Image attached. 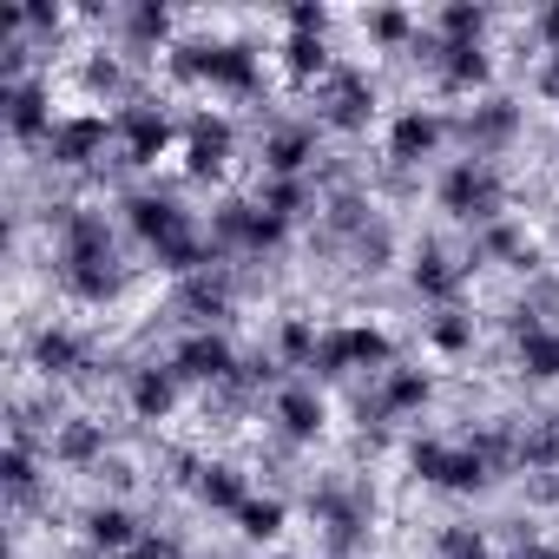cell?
Wrapping results in <instances>:
<instances>
[{
	"label": "cell",
	"mask_w": 559,
	"mask_h": 559,
	"mask_svg": "<svg viewBox=\"0 0 559 559\" xmlns=\"http://www.w3.org/2000/svg\"><path fill=\"white\" fill-rule=\"evenodd\" d=\"M198 500L217 507V513H237V507L250 500V487H243V474H237L230 461H204V474H198Z\"/></svg>",
	"instance_id": "603a6c76"
},
{
	"label": "cell",
	"mask_w": 559,
	"mask_h": 559,
	"mask_svg": "<svg viewBox=\"0 0 559 559\" xmlns=\"http://www.w3.org/2000/svg\"><path fill=\"white\" fill-rule=\"evenodd\" d=\"M533 34L546 40V53H559V8H539L533 14Z\"/></svg>",
	"instance_id": "ab89813d"
},
{
	"label": "cell",
	"mask_w": 559,
	"mask_h": 559,
	"mask_svg": "<svg viewBox=\"0 0 559 559\" xmlns=\"http://www.w3.org/2000/svg\"><path fill=\"white\" fill-rule=\"evenodd\" d=\"M317 106H323V119H330L336 132H362V126L376 119V86H369V73L336 67V73L317 86Z\"/></svg>",
	"instance_id": "277c9868"
},
{
	"label": "cell",
	"mask_w": 559,
	"mask_h": 559,
	"mask_svg": "<svg viewBox=\"0 0 559 559\" xmlns=\"http://www.w3.org/2000/svg\"><path fill=\"white\" fill-rule=\"evenodd\" d=\"M60 27H67V8H47V0L21 8V34H60Z\"/></svg>",
	"instance_id": "8d00e7d4"
},
{
	"label": "cell",
	"mask_w": 559,
	"mask_h": 559,
	"mask_svg": "<svg viewBox=\"0 0 559 559\" xmlns=\"http://www.w3.org/2000/svg\"><path fill=\"white\" fill-rule=\"evenodd\" d=\"M507 559H559V546H533V539H513Z\"/></svg>",
	"instance_id": "b9f144b4"
},
{
	"label": "cell",
	"mask_w": 559,
	"mask_h": 559,
	"mask_svg": "<svg viewBox=\"0 0 559 559\" xmlns=\"http://www.w3.org/2000/svg\"><path fill=\"white\" fill-rule=\"evenodd\" d=\"M119 27H126V47H132V53H152V47L171 34V14H165V8H126Z\"/></svg>",
	"instance_id": "484cf974"
},
{
	"label": "cell",
	"mask_w": 559,
	"mask_h": 559,
	"mask_svg": "<svg viewBox=\"0 0 559 559\" xmlns=\"http://www.w3.org/2000/svg\"><path fill=\"white\" fill-rule=\"evenodd\" d=\"M435 34H441V40H480V34H487V8H474V0H454V8L435 14Z\"/></svg>",
	"instance_id": "4dcf8cb0"
},
{
	"label": "cell",
	"mask_w": 559,
	"mask_h": 559,
	"mask_svg": "<svg viewBox=\"0 0 559 559\" xmlns=\"http://www.w3.org/2000/svg\"><path fill=\"white\" fill-rule=\"evenodd\" d=\"M171 369L185 376V382H204V389H224L243 362H237V349L217 336V330H191L178 349H171Z\"/></svg>",
	"instance_id": "5b68a950"
},
{
	"label": "cell",
	"mask_w": 559,
	"mask_h": 559,
	"mask_svg": "<svg viewBox=\"0 0 559 559\" xmlns=\"http://www.w3.org/2000/svg\"><path fill=\"white\" fill-rule=\"evenodd\" d=\"M126 224H132V237H139L145 250H158V243H171V237L198 230V224H191V211H185L178 198H165V191H132V198H126Z\"/></svg>",
	"instance_id": "8992f818"
},
{
	"label": "cell",
	"mask_w": 559,
	"mask_h": 559,
	"mask_svg": "<svg viewBox=\"0 0 559 559\" xmlns=\"http://www.w3.org/2000/svg\"><path fill=\"white\" fill-rule=\"evenodd\" d=\"M461 276H467V263H454L441 243H421L415 263H408V284H415L421 297H435V304H448V297L461 290Z\"/></svg>",
	"instance_id": "ffe728a7"
},
{
	"label": "cell",
	"mask_w": 559,
	"mask_h": 559,
	"mask_svg": "<svg viewBox=\"0 0 559 559\" xmlns=\"http://www.w3.org/2000/svg\"><path fill=\"white\" fill-rule=\"evenodd\" d=\"M8 493L27 507L34 493H40V467H34V441H14L8 448Z\"/></svg>",
	"instance_id": "836d02e7"
},
{
	"label": "cell",
	"mask_w": 559,
	"mask_h": 559,
	"mask_svg": "<svg viewBox=\"0 0 559 559\" xmlns=\"http://www.w3.org/2000/svg\"><path fill=\"white\" fill-rule=\"evenodd\" d=\"M86 93H99V99H119V93H132V80H126L119 53H93V60H86Z\"/></svg>",
	"instance_id": "d590c367"
},
{
	"label": "cell",
	"mask_w": 559,
	"mask_h": 559,
	"mask_svg": "<svg viewBox=\"0 0 559 559\" xmlns=\"http://www.w3.org/2000/svg\"><path fill=\"white\" fill-rule=\"evenodd\" d=\"M435 552H441V559H493V546H487V533H480L474 520H448V526L435 533Z\"/></svg>",
	"instance_id": "83f0119b"
},
{
	"label": "cell",
	"mask_w": 559,
	"mask_h": 559,
	"mask_svg": "<svg viewBox=\"0 0 559 559\" xmlns=\"http://www.w3.org/2000/svg\"><path fill=\"white\" fill-rule=\"evenodd\" d=\"M284 67H290L297 80H317V86L336 73V60H330L323 34H290V40H284Z\"/></svg>",
	"instance_id": "cb8c5ba5"
},
{
	"label": "cell",
	"mask_w": 559,
	"mask_h": 559,
	"mask_svg": "<svg viewBox=\"0 0 559 559\" xmlns=\"http://www.w3.org/2000/svg\"><path fill=\"white\" fill-rule=\"evenodd\" d=\"M178 369L171 362H145V369H132V382H126V402H132V415L139 421H165L171 408H178Z\"/></svg>",
	"instance_id": "9a60e30c"
},
{
	"label": "cell",
	"mask_w": 559,
	"mask_h": 559,
	"mask_svg": "<svg viewBox=\"0 0 559 559\" xmlns=\"http://www.w3.org/2000/svg\"><path fill=\"white\" fill-rule=\"evenodd\" d=\"M349 257H356V263H362L369 276H376V270H389V257H395V237H389V224L376 217V224H369L362 237H349Z\"/></svg>",
	"instance_id": "d6a6232c"
},
{
	"label": "cell",
	"mask_w": 559,
	"mask_h": 559,
	"mask_svg": "<svg viewBox=\"0 0 559 559\" xmlns=\"http://www.w3.org/2000/svg\"><path fill=\"white\" fill-rule=\"evenodd\" d=\"M408 467H415L428 487H448V493H480V487L493 480V467H487L467 441H461V448H454V441H415V448H408Z\"/></svg>",
	"instance_id": "7a4b0ae2"
},
{
	"label": "cell",
	"mask_w": 559,
	"mask_h": 559,
	"mask_svg": "<svg viewBox=\"0 0 559 559\" xmlns=\"http://www.w3.org/2000/svg\"><path fill=\"white\" fill-rule=\"evenodd\" d=\"M500 204H507V185H500V171L487 158H454L441 171V211L448 217L487 230V224H500Z\"/></svg>",
	"instance_id": "6da1fadb"
},
{
	"label": "cell",
	"mask_w": 559,
	"mask_h": 559,
	"mask_svg": "<svg viewBox=\"0 0 559 559\" xmlns=\"http://www.w3.org/2000/svg\"><path fill=\"white\" fill-rule=\"evenodd\" d=\"M139 539H145V526L132 520V507L99 500V507L86 513V546H93V552H132Z\"/></svg>",
	"instance_id": "d6986e66"
},
{
	"label": "cell",
	"mask_w": 559,
	"mask_h": 559,
	"mask_svg": "<svg viewBox=\"0 0 559 559\" xmlns=\"http://www.w3.org/2000/svg\"><path fill=\"white\" fill-rule=\"evenodd\" d=\"M257 204H263L270 217H284V224H297V217L310 211V178H263Z\"/></svg>",
	"instance_id": "d4e9b609"
},
{
	"label": "cell",
	"mask_w": 559,
	"mask_h": 559,
	"mask_svg": "<svg viewBox=\"0 0 559 559\" xmlns=\"http://www.w3.org/2000/svg\"><path fill=\"white\" fill-rule=\"evenodd\" d=\"M323 27H330V8H310V0L290 8V34H323Z\"/></svg>",
	"instance_id": "f35d334b"
},
{
	"label": "cell",
	"mask_w": 559,
	"mask_h": 559,
	"mask_svg": "<svg viewBox=\"0 0 559 559\" xmlns=\"http://www.w3.org/2000/svg\"><path fill=\"white\" fill-rule=\"evenodd\" d=\"M317 323L310 317H284V323H276V356H284V362H317Z\"/></svg>",
	"instance_id": "f1b7e54d"
},
{
	"label": "cell",
	"mask_w": 559,
	"mask_h": 559,
	"mask_svg": "<svg viewBox=\"0 0 559 559\" xmlns=\"http://www.w3.org/2000/svg\"><path fill=\"white\" fill-rule=\"evenodd\" d=\"M520 369H526L533 382H552V376H559V330L526 336V343H520Z\"/></svg>",
	"instance_id": "1f68e13d"
},
{
	"label": "cell",
	"mask_w": 559,
	"mask_h": 559,
	"mask_svg": "<svg viewBox=\"0 0 559 559\" xmlns=\"http://www.w3.org/2000/svg\"><path fill=\"white\" fill-rule=\"evenodd\" d=\"M237 533H243V539H276V533H284V500H257V493H250V500L237 507Z\"/></svg>",
	"instance_id": "f546056e"
},
{
	"label": "cell",
	"mask_w": 559,
	"mask_h": 559,
	"mask_svg": "<svg viewBox=\"0 0 559 559\" xmlns=\"http://www.w3.org/2000/svg\"><path fill=\"white\" fill-rule=\"evenodd\" d=\"M520 132V106L513 99H480L467 119H461V139H467V158H487V152H500L507 139Z\"/></svg>",
	"instance_id": "5bb4252c"
},
{
	"label": "cell",
	"mask_w": 559,
	"mask_h": 559,
	"mask_svg": "<svg viewBox=\"0 0 559 559\" xmlns=\"http://www.w3.org/2000/svg\"><path fill=\"white\" fill-rule=\"evenodd\" d=\"M310 158H317V132H310V126H284V132H270V139H263V165H270V178H304Z\"/></svg>",
	"instance_id": "44dd1931"
},
{
	"label": "cell",
	"mask_w": 559,
	"mask_h": 559,
	"mask_svg": "<svg viewBox=\"0 0 559 559\" xmlns=\"http://www.w3.org/2000/svg\"><path fill=\"white\" fill-rule=\"evenodd\" d=\"M178 317L198 323V330L224 323V317H230V284H224V276H211V270L185 276V284H178Z\"/></svg>",
	"instance_id": "ac0fdd59"
},
{
	"label": "cell",
	"mask_w": 559,
	"mask_h": 559,
	"mask_svg": "<svg viewBox=\"0 0 559 559\" xmlns=\"http://www.w3.org/2000/svg\"><path fill=\"white\" fill-rule=\"evenodd\" d=\"M441 132H448V119H441V112L408 106V112L389 126V165H421V158L441 145Z\"/></svg>",
	"instance_id": "e0dca14e"
},
{
	"label": "cell",
	"mask_w": 559,
	"mask_h": 559,
	"mask_svg": "<svg viewBox=\"0 0 559 559\" xmlns=\"http://www.w3.org/2000/svg\"><path fill=\"white\" fill-rule=\"evenodd\" d=\"M230 145H237V132H230V119H191L185 126V171L191 178H217L224 165H230Z\"/></svg>",
	"instance_id": "8fae6325"
},
{
	"label": "cell",
	"mask_w": 559,
	"mask_h": 559,
	"mask_svg": "<svg viewBox=\"0 0 559 559\" xmlns=\"http://www.w3.org/2000/svg\"><path fill=\"white\" fill-rule=\"evenodd\" d=\"M435 80H441V93H474V86H487V80H493V60H487V47H480V40H441Z\"/></svg>",
	"instance_id": "2e32d148"
},
{
	"label": "cell",
	"mask_w": 559,
	"mask_h": 559,
	"mask_svg": "<svg viewBox=\"0 0 559 559\" xmlns=\"http://www.w3.org/2000/svg\"><path fill=\"white\" fill-rule=\"evenodd\" d=\"M47 454L60 461V467H99L106 461V421H93V415H73V421H53V435H47Z\"/></svg>",
	"instance_id": "4fadbf2b"
},
{
	"label": "cell",
	"mask_w": 559,
	"mask_h": 559,
	"mask_svg": "<svg viewBox=\"0 0 559 559\" xmlns=\"http://www.w3.org/2000/svg\"><path fill=\"white\" fill-rule=\"evenodd\" d=\"M0 106H8V132L21 139V145H47L53 139V93H47V80H21V86H0Z\"/></svg>",
	"instance_id": "52a82bcc"
},
{
	"label": "cell",
	"mask_w": 559,
	"mask_h": 559,
	"mask_svg": "<svg viewBox=\"0 0 559 559\" xmlns=\"http://www.w3.org/2000/svg\"><path fill=\"white\" fill-rule=\"evenodd\" d=\"M60 284H67V297H80V304H112V297L126 290V263H119V257L80 263V270H60Z\"/></svg>",
	"instance_id": "7402d4cb"
},
{
	"label": "cell",
	"mask_w": 559,
	"mask_h": 559,
	"mask_svg": "<svg viewBox=\"0 0 559 559\" xmlns=\"http://www.w3.org/2000/svg\"><path fill=\"white\" fill-rule=\"evenodd\" d=\"M126 559H185V546H178V533H145Z\"/></svg>",
	"instance_id": "74e56055"
},
{
	"label": "cell",
	"mask_w": 559,
	"mask_h": 559,
	"mask_svg": "<svg viewBox=\"0 0 559 559\" xmlns=\"http://www.w3.org/2000/svg\"><path fill=\"white\" fill-rule=\"evenodd\" d=\"M270 421H276V435H284V441H317L323 421H330V408H323V395L310 382H290V389H276Z\"/></svg>",
	"instance_id": "30bf717a"
},
{
	"label": "cell",
	"mask_w": 559,
	"mask_h": 559,
	"mask_svg": "<svg viewBox=\"0 0 559 559\" xmlns=\"http://www.w3.org/2000/svg\"><path fill=\"white\" fill-rule=\"evenodd\" d=\"M112 139H119V165H158V152L171 145V119L158 106H126L112 119Z\"/></svg>",
	"instance_id": "ba28073f"
},
{
	"label": "cell",
	"mask_w": 559,
	"mask_h": 559,
	"mask_svg": "<svg viewBox=\"0 0 559 559\" xmlns=\"http://www.w3.org/2000/svg\"><path fill=\"white\" fill-rule=\"evenodd\" d=\"M552 145H559V139H552Z\"/></svg>",
	"instance_id": "7bdbcfd3"
},
{
	"label": "cell",
	"mask_w": 559,
	"mask_h": 559,
	"mask_svg": "<svg viewBox=\"0 0 559 559\" xmlns=\"http://www.w3.org/2000/svg\"><path fill=\"white\" fill-rule=\"evenodd\" d=\"M106 139H112V126H106L99 112H80V119H60V126H53L47 158H53L60 171H86L93 158H106Z\"/></svg>",
	"instance_id": "9c48e42d"
},
{
	"label": "cell",
	"mask_w": 559,
	"mask_h": 559,
	"mask_svg": "<svg viewBox=\"0 0 559 559\" xmlns=\"http://www.w3.org/2000/svg\"><path fill=\"white\" fill-rule=\"evenodd\" d=\"M362 27H369V40H382V47H415V21H408L402 8H376V14H362Z\"/></svg>",
	"instance_id": "e575fe53"
},
{
	"label": "cell",
	"mask_w": 559,
	"mask_h": 559,
	"mask_svg": "<svg viewBox=\"0 0 559 559\" xmlns=\"http://www.w3.org/2000/svg\"><path fill=\"white\" fill-rule=\"evenodd\" d=\"M533 86H539L546 99H559V53H546V60H539V73H533Z\"/></svg>",
	"instance_id": "60d3db41"
},
{
	"label": "cell",
	"mask_w": 559,
	"mask_h": 559,
	"mask_svg": "<svg viewBox=\"0 0 559 559\" xmlns=\"http://www.w3.org/2000/svg\"><path fill=\"white\" fill-rule=\"evenodd\" d=\"M428 343H435L441 356L474 349V317H467V310H454V304H441V310H435V323H428Z\"/></svg>",
	"instance_id": "4316f807"
},
{
	"label": "cell",
	"mask_w": 559,
	"mask_h": 559,
	"mask_svg": "<svg viewBox=\"0 0 559 559\" xmlns=\"http://www.w3.org/2000/svg\"><path fill=\"white\" fill-rule=\"evenodd\" d=\"M395 349H389V336L376 330V323H343V330H330L323 343H317V376H349V369H395L389 362Z\"/></svg>",
	"instance_id": "3957f363"
},
{
	"label": "cell",
	"mask_w": 559,
	"mask_h": 559,
	"mask_svg": "<svg viewBox=\"0 0 559 559\" xmlns=\"http://www.w3.org/2000/svg\"><path fill=\"white\" fill-rule=\"evenodd\" d=\"M34 369L47 376V382H86V369H93V349L73 336V330H40L34 336Z\"/></svg>",
	"instance_id": "7c38bea8"
}]
</instances>
